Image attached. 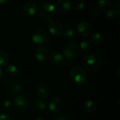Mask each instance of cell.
I'll use <instances>...</instances> for the list:
<instances>
[{"label":"cell","instance_id":"1","mask_svg":"<svg viewBox=\"0 0 120 120\" xmlns=\"http://www.w3.org/2000/svg\"><path fill=\"white\" fill-rule=\"evenodd\" d=\"M39 4V14L46 21L51 22L54 20L58 16V9L53 4L44 1H37Z\"/></svg>","mask_w":120,"mask_h":120},{"label":"cell","instance_id":"3","mask_svg":"<svg viewBox=\"0 0 120 120\" xmlns=\"http://www.w3.org/2000/svg\"><path fill=\"white\" fill-rule=\"evenodd\" d=\"M32 40L36 44L44 46H49L52 43L46 32L42 29H37L34 32L32 35Z\"/></svg>","mask_w":120,"mask_h":120},{"label":"cell","instance_id":"2","mask_svg":"<svg viewBox=\"0 0 120 120\" xmlns=\"http://www.w3.org/2000/svg\"><path fill=\"white\" fill-rule=\"evenodd\" d=\"M84 67L89 71L96 72L99 70L103 65V59L99 54L88 53L82 58Z\"/></svg>","mask_w":120,"mask_h":120},{"label":"cell","instance_id":"7","mask_svg":"<svg viewBox=\"0 0 120 120\" xmlns=\"http://www.w3.org/2000/svg\"><path fill=\"white\" fill-rule=\"evenodd\" d=\"M49 30L51 34L56 37L60 36L63 34L64 32V27L63 23L59 21L54 20L50 22L49 25Z\"/></svg>","mask_w":120,"mask_h":120},{"label":"cell","instance_id":"17","mask_svg":"<svg viewBox=\"0 0 120 120\" xmlns=\"http://www.w3.org/2000/svg\"><path fill=\"white\" fill-rule=\"evenodd\" d=\"M10 56L6 51H0V67L8 66L10 62Z\"/></svg>","mask_w":120,"mask_h":120},{"label":"cell","instance_id":"23","mask_svg":"<svg viewBox=\"0 0 120 120\" xmlns=\"http://www.w3.org/2000/svg\"><path fill=\"white\" fill-rule=\"evenodd\" d=\"M86 6V2L84 0H77L75 1L73 4H72V7L75 11H82L84 8Z\"/></svg>","mask_w":120,"mask_h":120},{"label":"cell","instance_id":"31","mask_svg":"<svg viewBox=\"0 0 120 120\" xmlns=\"http://www.w3.org/2000/svg\"><path fill=\"white\" fill-rule=\"evenodd\" d=\"M55 120H68L67 119V117H64V116H59V117H58Z\"/></svg>","mask_w":120,"mask_h":120},{"label":"cell","instance_id":"20","mask_svg":"<svg viewBox=\"0 0 120 120\" xmlns=\"http://www.w3.org/2000/svg\"><path fill=\"white\" fill-rule=\"evenodd\" d=\"M34 108L37 111H44L46 109V104L43 99L37 98L34 102Z\"/></svg>","mask_w":120,"mask_h":120},{"label":"cell","instance_id":"9","mask_svg":"<svg viewBox=\"0 0 120 120\" xmlns=\"http://www.w3.org/2000/svg\"><path fill=\"white\" fill-rule=\"evenodd\" d=\"M63 106V101L60 98L58 97H55L53 98L52 99L50 100L48 104L49 109L53 112H56L60 111Z\"/></svg>","mask_w":120,"mask_h":120},{"label":"cell","instance_id":"14","mask_svg":"<svg viewBox=\"0 0 120 120\" xmlns=\"http://www.w3.org/2000/svg\"><path fill=\"white\" fill-rule=\"evenodd\" d=\"M57 8L63 13H68L72 8V3L69 0H58Z\"/></svg>","mask_w":120,"mask_h":120},{"label":"cell","instance_id":"6","mask_svg":"<svg viewBox=\"0 0 120 120\" xmlns=\"http://www.w3.org/2000/svg\"><path fill=\"white\" fill-rule=\"evenodd\" d=\"M79 52V46L75 42H69L64 47V56L66 60H72L74 59Z\"/></svg>","mask_w":120,"mask_h":120},{"label":"cell","instance_id":"18","mask_svg":"<svg viewBox=\"0 0 120 120\" xmlns=\"http://www.w3.org/2000/svg\"><path fill=\"white\" fill-rule=\"evenodd\" d=\"M90 39H91V41L92 42V44H94L95 45H100L103 43V41L104 40V37L101 33L95 32V33L92 34V35L90 37Z\"/></svg>","mask_w":120,"mask_h":120},{"label":"cell","instance_id":"19","mask_svg":"<svg viewBox=\"0 0 120 120\" xmlns=\"http://www.w3.org/2000/svg\"><path fill=\"white\" fill-rule=\"evenodd\" d=\"M63 33H64L63 34L64 37L69 40H72V39H75L76 37V34H77L76 30L73 27H66L65 30H64Z\"/></svg>","mask_w":120,"mask_h":120},{"label":"cell","instance_id":"33","mask_svg":"<svg viewBox=\"0 0 120 120\" xmlns=\"http://www.w3.org/2000/svg\"><path fill=\"white\" fill-rule=\"evenodd\" d=\"M2 75H3V72H2L1 69L0 68V79H1V77H2Z\"/></svg>","mask_w":120,"mask_h":120},{"label":"cell","instance_id":"4","mask_svg":"<svg viewBox=\"0 0 120 120\" xmlns=\"http://www.w3.org/2000/svg\"><path fill=\"white\" fill-rule=\"evenodd\" d=\"M70 77L77 84H83L87 79L86 72L81 67L75 66L70 70Z\"/></svg>","mask_w":120,"mask_h":120},{"label":"cell","instance_id":"25","mask_svg":"<svg viewBox=\"0 0 120 120\" xmlns=\"http://www.w3.org/2000/svg\"><path fill=\"white\" fill-rule=\"evenodd\" d=\"M12 107V102L9 99H6L4 100L2 103H1V108L4 111H8L11 110Z\"/></svg>","mask_w":120,"mask_h":120},{"label":"cell","instance_id":"24","mask_svg":"<svg viewBox=\"0 0 120 120\" xmlns=\"http://www.w3.org/2000/svg\"><path fill=\"white\" fill-rule=\"evenodd\" d=\"M111 4H112L111 0H99L97 1V7H98L101 10L108 8Z\"/></svg>","mask_w":120,"mask_h":120},{"label":"cell","instance_id":"16","mask_svg":"<svg viewBox=\"0 0 120 120\" xmlns=\"http://www.w3.org/2000/svg\"><path fill=\"white\" fill-rule=\"evenodd\" d=\"M84 108L87 113H94L96 110V105L94 101L91 99L86 100L84 103Z\"/></svg>","mask_w":120,"mask_h":120},{"label":"cell","instance_id":"21","mask_svg":"<svg viewBox=\"0 0 120 120\" xmlns=\"http://www.w3.org/2000/svg\"><path fill=\"white\" fill-rule=\"evenodd\" d=\"M79 47L81 49V51L84 53H90V51L91 50V43L87 40H83L80 42Z\"/></svg>","mask_w":120,"mask_h":120},{"label":"cell","instance_id":"10","mask_svg":"<svg viewBox=\"0 0 120 120\" xmlns=\"http://www.w3.org/2000/svg\"><path fill=\"white\" fill-rule=\"evenodd\" d=\"M49 51L46 46H39L35 51V58L39 62H44L49 58Z\"/></svg>","mask_w":120,"mask_h":120},{"label":"cell","instance_id":"30","mask_svg":"<svg viewBox=\"0 0 120 120\" xmlns=\"http://www.w3.org/2000/svg\"><path fill=\"white\" fill-rule=\"evenodd\" d=\"M8 82H9V80L6 77H1V79H0V83L3 86H6L8 84Z\"/></svg>","mask_w":120,"mask_h":120},{"label":"cell","instance_id":"15","mask_svg":"<svg viewBox=\"0 0 120 120\" xmlns=\"http://www.w3.org/2000/svg\"><path fill=\"white\" fill-rule=\"evenodd\" d=\"M18 72H19V70L18 67L14 65H10L7 66V68H6L4 70L5 75L8 78H11L16 76L18 74Z\"/></svg>","mask_w":120,"mask_h":120},{"label":"cell","instance_id":"11","mask_svg":"<svg viewBox=\"0 0 120 120\" xmlns=\"http://www.w3.org/2000/svg\"><path fill=\"white\" fill-rule=\"evenodd\" d=\"M38 9V5L34 1H27L22 6V11L24 13L28 15L34 14Z\"/></svg>","mask_w":120,"mask_h":120},{"label":"cell","instance_id":"5","mask_svg":"<svg viewBox=\"0 0 120 120\" xmlns=\"http://www.w3.org/2000/svg\"><path fill=\"white\" fill-rule=\"evenodd\" d=\"M13 104L14 108L19 112H24L26 111L29 105L27 98L22 94L17 95L14 97Z\"/></svg>","mask_w":120,"mask_h":120},{"label":"cell","instance_id":"35","mask_svg":"<svg viewBox=\"0 0 120 120\" xmlns=\"http://www.w3.org/2000/svg\"><path fill=\"white\" fill-rule=\"evenodd\" d=\"M0 48H1V43H0Z\"/></svg>","mask_w":120,"mask_h":120},{"label":"cell","instance_id":"32","mask_svg":"<svg viewBox=\"0 0 120 120\" xmlns=\"http://www.w3.org/2000/svg\"><path fill=\"white\" fill-rule=\"evenodd\" d=\"M8 2H9V0H0V4H7Z\"/></svg>","mask_w":120,"mask_h":120},{"label":"cell","instance_id":"27","mask_svg":"<svg viewBox=\"0 0 120 120\" xmlns=\"http://www.w3.org/2000/svg\"><path fill=\"white\" fill-rule=\"evenodd\" d=\"M91 13L94 17H98L101 14V10L98 7L96 6V7L93 8V9L91 11Z\"/></svg>","mask_w":120,"mask_h":120},{"label":"cell","instance_id":"34","mask_svg":"<svg viewBox=\"0 0 120 120\" xmlns=\"http://www.w3.org/2000/svg\"><path fill=\"white\" fill-rule=\"evenodd\" d=\"M34 120H44V119H42L41 117H37V118H36Z\"/></svg>","mask_w":120,"mask_h":120},{"label":"cell","instance_id":"28","mask_svg":"<svg viewBox=\"0 0 120 120\" xmlns=\"http://www.w3.org/2000/svg\"><path fill=\"white\" fill-rule=\"evenodd\" d=\"M0 120H12V119L8 114L6 112H1L0 113Z\"/></svg>","mask_w":120,"mask_h":120},{"label":"cell","instance_id":"22","mask_svg":"<svg viewBox=\"0 0 120 120\" xmlns=\"http://www.w3.org/2000/svg\"><path fill=\"white\" fill-rule=\"evenodd\" d=\"M9 89L13 94H18L21 90V84L18 81H13L9 84Z\"/></svg>","mask_w":120,"mask_h":120},{"label":"cell","instance_id":"13","mask_svg":"<svg viewBox=\"0 0 120 120\" xmlns=\"http://www.w3.org/2000/svg\"><path fill=\"white\" fill-rule=\"evenodd\" d=\"M37 94L41 99L46 98L50 94V88L46 84H39L37 87Z\"/></svg>","mask_w":120,"mask_h":120},{"label":"cell","instance_id":"29","mask_svg":"<svg viewBox=\"0 0 120 120\" xmlns=\"http://www.w3.org/2000/svg\"><path fill=\"white\" fill-rule=\"evenodd\" d=\"M115 13H117V14H120V1H118L115 3V6H114V10Z\"/></svg>","mask_w":120,"mask_h":120},{"label":"cell","instance_id":"26","mask_svg":"<svg viewBox=\"0 0 120 120\" xmlns=\"http://www.w3.org/2000/svg\"><path fill=\"white\" fill-rule=\"evenodd\" d=\"M115 15H116V13L112 9H108L105 13V16L108 19H113L115 17Z\"/></svg>","mask_w":120,"mask_h":120},{"label":"cell","instance_id":"12","mask_svg":"<svg viewBox=\"0 0 120 120\" xmlns=\"http://www.w3.org/2000/svg\"><path fill=\"white\" fill-rule=\"evenodd\" d=\"M49 59L50 63L56 66H60L64 63L63 56L57 51L52 52L49 56Z\"/></svg>","mask_w":120,"mask_h":120},{"label":"cell","instance_id":"8","mask_svg":"<svg viewBox=\"0 0 120 120\" xmlns=\"http://www.w3.org/2000/svg\"><path fill=\"white\" fill-rule=\"evenodd\" d=\"M77 31L82 37H86L89 36L92 32V27L87 21H80L77 25Z\"/></svg>","mask_w":120,"mask_h":120}]
</instances>
